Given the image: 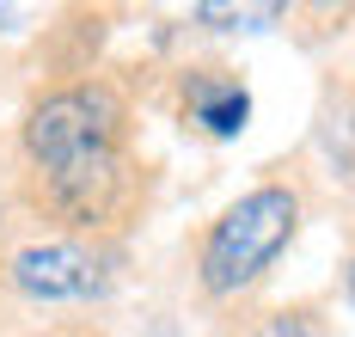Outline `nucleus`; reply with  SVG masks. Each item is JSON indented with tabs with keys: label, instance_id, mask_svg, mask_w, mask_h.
I'll use <instances>...</instances> for the list:
<instances>
[{
	"label": "nucleus",
	"instance_id": "39448f33",
	"mask_svg": "<svg viewBox=\"0 0 355 337\" xmlns=\"http://www.w3.org/2000/svg\"><path fill=\"white\" fill-rule=\"evenodd\" d=\"M190 19L209 25V31H263V25L282 19V6H196Z\"/></svg>",
	"mask_w": 355,
	"mask_h": 337
},
{
	"label": "nucleus",
	"instance_id": "0eeeda50",
	"mask_svg": "<svg viewBox=\"0 0 355 337\" xmlns=\"http://www.w3.org/2000/svg\"><path fill=\"white\" fill-rule=\"evenodd\" d=\"M343 295H349V306H355V258L343 263Z\"/></svg>",
	"mask_w": 355,
	"mask_h": 337
},
{
	"label": "nucleus",
	"instance_id": "423d86ee",
	"mask_svg": "<svg viewBox=\"0 0 355 337\" xmlns=\"http://www.w3.org/2000/svg\"><path fill=\"white\" fill-rule=\"evenodd\" d=\"M251 337H331V325L319 319V306H282V313H270Z\"/></svg>",
	"mask_w": 355,
	"mask_h": 337
},
{
	"label": "nucleus",
	"instance_id": "f03ea898",
	"mask_svg": "<svg viewBox=\"0 0 355 337\" xmlns=\"http://www.w3.org/2000/svg\"><path fill=\"white\" fill-rule=\"evenodd\" d=\"M300 215H306V202H300V190L288 178H263V184L239 190L209 221L202 245H196V282H202V295H214V300L251 295L276 270V258L294 245Z\"/></svg>",
	"mask_w": 355,
	"mask_h": 337
},
{
	"label": "nucleus",
	"instance_id": "7ed1b4c3",
	"mask_svg": "<svg viewBox=\"0 0 355 337\" xmlns=\"http://www.w3.org/2000/svg\"><path fill=\"white\" fill-rule=\"evenodd\" d=\"M12 288L37 306H73V300H98L116 282V245L105 239H37L19 245L6 263Z\"/></svg>",
	"mask_w": 355,
	"mask_h": 337
},
{
	"label": "nucleus",
	"instance_id": "f257e3e1",
	"mask_svg": "<svg viewBox=\"0 0 355 337\" xmlns=\"http://www.w3.org/2000/svg\"><path fill=\"white\" fill-rule=\"evenodd\" d=\"M25 159L37 196L68 239H98L135 209V153H129V105L110 80H73L43 92L25 111Z\"/></svg>",
	"mask_w": 355,
	"mask_h": 337
},
{
	"label": "nucleus",
	"instance_id": "20e7f679",
	"mask_svg": "<svg viewBox=\"0 0 355 337\" xmlns=\"http://www.w3.org/2000/svg\"><path fill=\"white\" fill-rule=\"evenodd\" d=\"M184 116L214 141H233L251 123V86L227 68H190L184 74Z\"/></svg>",
	"mask_w": 355,
	"mask_h": 337
}]
</instances>
